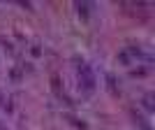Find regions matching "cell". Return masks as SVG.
<instances>
[{
    "instance_id": "obj_1",
    "label": "cell",
    "mask_w": 155,
    "mask_h": 130,
    "mask_svg": "<svg viewBox=\"0 0 155 130\" xmlns=\"http://www.w3.org/2000/svg\"><path fill=\"white\" fill-rule=\"evenodd\" d=\"M79 81H81L86 93H93V88H95V74H93L91 65L84 63V60L79 63Z\"/></svg>"
},
{
    "instance_id": "obj_2",
    "label": "cell",
    "mask_w": 155,
    "mask_h": 130,
    "mask_svg": "<svg viewBox=\"0 0 155 130\" xmlns=\"http://www.w3.org/2000/svg\"><path fill=\"white\" fill-rule=\"evenodd\" d=\"M79 14H84V16H88V7H91V5H88V2H84V5H81V2H79Z\"/></svg>"
},
{
    "instance_id": "obj_3",
    "label": "cell",
    "mask_w": 155,
    "mask_h": 130,
    "mask_svg": "<svg viewBox=\"0 0 155 130\" xmlns=\"http://www.w3.org/2000/svg\"><path fill=\"white\" fill-rule=\"evenodd\" d=\"M150 100H153L150 95H146V98H143V104H146V109H153V102H150Z\"/></svg>"
},
{
    "instance_id": "obj_4",
    "label": "cell",
    "mask_w": 155,
    "mask_h": 130,
    "mask_svg": "<svg viewBox=\"0 0 155 130\" xmlns=\"http://www.w3.org/2000/svg\"><path fill=\"white\" fill-rule=\"evenodd\" d=\"M0 102H2V95H0Z\"/></svg>"
}]
</instances>
